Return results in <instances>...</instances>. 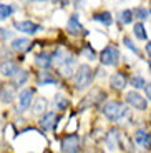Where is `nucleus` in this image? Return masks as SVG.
<instances>
[{"instance_id": "1", "label": "nucleus", "mask_w": 151, "mask_h": 153, "mask_svg": "<svg viewBox=\"0 0 151 153\" xmlns=\"http://www.w3.org/2000/svg\"><path fill=\"white\" fill-rule=\"evenodd\" d=\"M93 82V70L85 63V65H80L78 70L75 73V87L76 90H85L88 85Z\"/></svg>"}, {"instance_id": "2", "label": "nucleus", "mask_w": 151, "mask_h": 153, "mask_svg": "<svg viewBox=\"0 0 151 153\" xmlns=\"http://www.w3.org/2000/svg\"><path fill=\"white\" fill-rule=\"evenodd\" d=\"M126 107L121 102H108V103L103 107V115H105L108 120H113V122H116V120L123 118L126 115Z\"/></svg>"}, {"instance_id": "3", "label": "nucleus", "mask_w": 151, "mask_h": 153, "mask_svg": "<svg viewBox=\"0 0 151 153\" xmlns=\"http://www.w3.org/2000/svg\"><path fill=\"white\" fill-rule=\"evenodd\" d=\"M100 62L103 65H116L120 62V52H118L116 47L108 45L103 48V52L100 53Z\"/></svg>"}, {"instance_id": "4", "label": "nucleus", "mask_w": 151, "mask_h": 153, "mask_svg": "<svg viewBox=\"0 0 151 153\" xmlns=\"http://www.w3.org/2000/svg\"><path fill=\"white\" fill-rule=\"evenodd\" d=\"M63 153H78L80 152V138L76 135H68L61 140Z\"/></svg>"}, {"instance_id": "5", "label": "nucleus", "mask_w": 151, "mask_h": 153, "mask_svg": "<svg viewBox=\"0 0 151 153\" xmlns=\"http://www.w3.org/2000/svg\"><path fill=\"white\" fill-rule=\"evenodd\" d=\"M125 98H126V103H130L131 107L138 108V110H146V107H148L146 98L138 92H128Z\"/></svg>"}, {"instance_id": "6", "label": "nucleus", "mask_w": 151, "mask_h": 153, "mask_svg": "<svg viewBox=\"0 0 151 153\" xmlns=\"http://www.w3.org/2000/svg\"><path fill=\"white\" fill-rule=\"evenodd\" d=\"M13 25H15V28L19 32H23V33H28V35H33V33L42 30V25H38V23H35V22H30V20L15 22Z\"/></svg>"}, {"instance_id": "7", "label": "nucleus", "mask_w": 151, "mask_h": 153, "mask_svg": "<svg viewBox=\"0 0 151 153\" xmlns=\"http://www.w3.org/2000/svg\"><path fill=\"white\" fill-rule=\"evenodd\" d=\"M32 103H33V90H32V88L22 90L20 95H19V110L25 111L27 108H30Z\"/></svg>"}, {"instance_id": "8", "label": "nucleus", "mask_w": 151, "mask_h": 153, "mask_svg": "<svg viewBox=\"0 0 151 153\" xmlns=\"http://www.w3.org/2000/svg\"><path fill=\"white\" fill-rule=\"evenodd\" d=\"M0 72H2L4 76H12V78H13V76L20 72V68H19V65H17L15 62L5 60V62H2V65H0Z\"/></svg>"}, {"instance_id": "9", "label": "nucleus", "mask_w": 151, "mask_h": 153, "mask_svg": "<svg viewBox=\"0 0 151 153\" xmlns=\"http://www.w3.org/2000/svg\"><path fill=\"white\" fill-rule=\"evenodd\" d=\"M135 140L140 146H143V148H146V150H151V135L148 133L146 130H136Z\"/></svg>"}, {"instance_id": "10", "label": "nucleus", "mask_w": 151, "mask_h": 153, "mask_svg": "<svg viewBox=\"0 0 151 153\" xmlns=\"http://www.w3.org/2000/svg\"><path fill=\"white\" fill-rule=\"evenodd\" d=\"M55 122H57V113L55 111H47L40 120V126H42V130H50V128H53Z\"/></svg>"}, {"instance_id": "11", "label": "nucleus", "mask_w": 151, "mask_h": 153, "mask_svg": "<svg viewBox=\"0 0 151 153\" xmlns=\"http://www.w3.org/2000/svg\"><path fill=\"white\" fill-rule=\"evenodd\" d=\"M68 32H70L72 35H81V33H85L83 25L80 23V20H78V17H76V15H73L72 19L68 20Z\"/></svg>"}, {"instance_id": "12", "label": "nucleus", "mask_w": 151, "mask_h": 153, "mask_svg": "<svg viewBox=\"0 0 151 153\" xmlns=\"http://www.w3.org/2000/svg\"><path fill=\"white\" fill-rule=\"evenodd\" d=\"M111 87L115 88V90H123V88L126 87V76L123 75L121 72H118V73H115L113 76H111Z\"/></svg>"}, {"instance_id": "13", "label": "nucleus", "mask_w": 151, "mask_h": 153, "mask_svg": "<svg viewBox=\"0 0 151 153\" xmlns=\"http://www.w3.org/2000/svg\"><path fill=\"white\" fill-rule=\"evenodd\" d=\"M52 62H53V58H52V55H50V53H38L37 58H35V63H37L38 67L45 68V70L52 65Z\"/></svg>"}, {"instance_id": "14", "label": "nucleus", "mask_w": 151, "mask_h": 153, "mask_svg": "<svg viewBox=\"0 0 151 153\" xmlns=\"http://www.w3.org/2000/svg\"><path fill=\"white\" fill-rule=\"evenodd\" d=\"M13 97H15V90L10 85H7V87H4L0 90V100L5 102V103H10L12 100H13Z\"/></svg>"}, {"instance_id": "15", "label": "nucleus", "mask_w": 151, "mask_h": 153, "mask_svg": "<svg viewBox=\"0 0 151 153\" xmlns=\"http://www.w3.org/2000/svg\"><path fill=\"white\" fill-rule=\"evenodd\" d=\"M12 47H13V50H17V52H25V50L30 48V40H28V38H15V40L12 42Z\"/></svg>"}, {"instance_id": "16", "label": "nucleus", "mask_w": 151, "mask_h": 153, "mask_svg": "<svg viewBox=\"0 0 151 153\" xmlns=\"http://www.w3.org/2000/svg\"><path fill=\"white\" fill-rule=\"evenodd\" d=\"M47 108H48V102H47V98H37L33 102V113L35 115L47 113Z\"/></svg>"}, {"instance_id": "17", "label": "nucleus", "mask_w": 151, "mask_h": 153, "mask_svg": "<svg viewBox=\"0 0 151 153\" xmlns=\"http://www.w3.org/2000/svg\"><path fill=\"white\" fill-rule=\"evenodd\" d=\"M55 85L57 83V78L52 75L50 72H40L38 75V85Z\"/></svg>"}, {"instance_id": "18", "label": "nucleus", "mask_w": 151, "mask_h": 153, "mask_svg": "<svg viewBox=\"0 0 151 153\" xmlns=\"http://www.w3.org/2000/svg\"><path fill=\"white\" fill-rule=\"evenodd\" d=\"M118 140H120V138H118V131L116 130H111L108 133V137H106V142H108V148L110 150H115L118 146Z\"/></svg>"}, {"instance_id": "19", "label": "nucleus", "mask_w": 151, "mask_h": 153, "mask_svg": "<svg viewBox=\"0 0 151 153\" xmlns=\"http://www.w3.org/2000/svg\"><path fill=\"white\" fill-rule=\"evenodd\" d=\"M95 20L100 23H103V25H110V23L113 22V19H111V13L110 12H101V13H96L95 15Z\"/></svg>"}, {"instance_id": "20", "label": "nucleus", "mask_w": 151, "mask_h": 153, "mask_svg": "<svg viewBox=\"0 0 151 153\" xmlns=\"http://www.w3.org/2000/svg\"><path fill=\"white\" fill-rule=\"evenodd\" d=\"M28 80V72L25 70H20L15 76H13V85H23L25 82Z\"/></svg>"}, {"instance_id": "21", "label": "nucleus", "mask_w": 151, "mask_h": 153, "mask_svg": "<svg viewBox=\"0 0 151 153\" xmlns=\"http://www.w3.org/2000/svg\"><path fill=\"white\" fill-rule=\"evenodd\" d=\"M12 12H13V8H12V5H7V4H0V20H5V19H8V17L12 15Z\"/></svg>"}, {"instance_id": "22", "label": "nucleus", "mask_w": 151, "mask_h": 153, "mask_svg": "<svg viewBox=\"0 0 151 153\" xmlns=\"http://www.w3.org/2000/svg\"><path fill=\"white\" fill-rule=\"evenodd\" d=\"M135 35H136V38H140V40H146V30H144V25L141 22H138L135 25Z\"/></svg>"}, {"instance_id": "23", "label": "nucleus", "mask_w": 151, "mask_h": 153, "mask_svg": "<svg viewBox=\"0 0 151 153\" xmlns=\"http://www.w3.org/2000/svg\"><path fill=\"white\" fill-rule=\"evenodd\" d=\"M131 87H135V88H144V85H146V82H144V78L141 75H133V78H131Z\"/></svg>"}, {"instance_id": "24", "label": "nucleus", "mask_w": 151, "mask_h": 153, "mask_svg": "<svg viewBox=\"0 0 151 153\" xmlns=\"http://www.w3.org/2000/svg\"><path fill=\"white\" fill-rule=\"evenodd\" d=\"M120 20L123 23H131L133 22V12L131 10H123L120 12Z\"/></svg>"}, {"instance_id": "25", "label": "nucleus", "mask_w": 151, "mask_h": 153, "mask_svg": "<svg viewBox=\"0 0 151 153\" xmlns=\"http://www.w3.org/2000/svg\"><path fill=\"white\" fill-rule=\"evenodd\" d=\"M123 43H125V45L128 47L130 50H131V52H135V53H140V48H138V47H136L135 43H133V40H131V38L125 37V38H123Z\"/></svg>"}, {"instance_id": "26", "label": "nucleus", "mask_w": 151, "mask_h": 153, "mask_svg": "<svg viewBox=\"0 0 151 153\" xmlns=\"http://www.w3.org/2000/svg\"><path fill=\"white\" fill-rule=\"evenodd\" d=\"M55 105H57V108H60V111H61V110H65V108L68 107V102L63 98V97L58 95V97H57V100H55Z\"/></svg>"}, {"instance_id": "27", "label": "nucleus", "mask_w": 151, "mask_h": 153, "mask_svg": "<svg viewBox=\"0 0 151 153\" xmlns=\"http://www.w3.org/2000/svg\"><path fill=\"white\" fill-rule=\"evenodd\" d=\"M135 13H136V17H138V19L144 20V19H148V15H150V10H146V8H136Z\"/></svg>"}, {"instance_id": "28", "label": "nucleus", "mask_w": 151, "mask_h": 153, "mask_svg": "<svg viewBox=\"0 0 151 153\" xmlns=\"http://www.w3.org/2000/svg\"><path fill=\"white\" fill-rule=\"evenodd\" d=\"M83 53H85V55H88V58H90V60H95V57H96V55H95V52H93V48H91L90 45H85Z\"/></svg>"}, {"instance_id": "29", "label": "nucleus", "mask_w": 151, "mask_h": 153, "mask_svg": "<svg viewBox=\"0 0 151 153\" xmlns=\"http://www.w3.org/2000/svg\"><path fill=\"white\" fill-rule=\"evenodd\" d=\"M144 90H146V97L151 100V83H146V85H144Z\"/></svg>"}, {"instance_id": "30", "label": "nucleus", "mask_w": 151, "mask_h": 153, "mask_svg": "<svg viewBox=\"0 0 151 153\" xmlns=\"http://www.w3.org/2000/svg\"><path fill=\"white\" fill-rule=\"evenodd\" d=\"M0 35H2L4 38H8V37H10V33H8L7 30H2V28H0Z\"/></svg>"}, {"instance_id": "31", "label": "nucleus", "mask_w": 151, "mask_h": 153, "mask_svg": "<svg viewBox=\"0 0 151 153\" xmlns=\"http://www.w3.org/2000/svg\"><path fill=\"white\" fill-rule=\"evenodd\" d=\"M146 53H148V55H150V57H151V42H150V43H148V45H146Z\"/></svg>"}, {"instance_id": "32", "label": "nucleus", "mask_w": 151, "mask_h": 153, "mask_svg": "<svg viewBox=\"0 0 151 153\" xmlns=\"http://www.w3.org/2000/svg\"><path fill=\"white\" fill-rule=\"evenodd\" d=\"M150 68H151V62H150Z\"/></svg>"}]
</instances>
